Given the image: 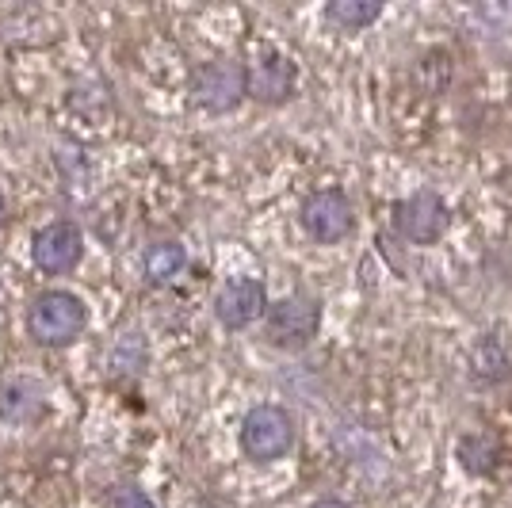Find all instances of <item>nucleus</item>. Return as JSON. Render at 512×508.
I'll return each mask as SVG.
<instances>
[{
	"label": "nucleus",
	"instance_id": "nucleus-14",
	"mask_svg": "<svg viewBox=\"0 0 512 508\" xmlns=\"http://www.w3.org/2000/svg\"><path fill=\"white\" fill-rule=\"evenodd\" d=\"M505 371H509V356L501 352V344L493 337L482 348H474V375L478 379H501Z\"/></svg>",
	"mask_w": 512,
	"mask_h": 508
},
{
	"label": "nucleus",
	"instance_id": "nucleus-11",
	"mask_svg": "<svg viewBox=\"0 0 512 508\" xmlns=\"http://www.w3.org/2000/svg\"><path fill=\"white\" fill-rule=\"evenodd\" d=\"M383 16V4L379 0H333L325 8V20L337 23L341 31H363Z\"/></svg>",
	"mask_w": 512,
	"mask_h": 508
},
{
	"label": "nucleus",
	"instance_id": "nucleus-10",
	"mask_svg": "<svg viewBox=\"0 0 512 508\" xmlns=\"http://www.w3.org/2000/svg\"><path fill=\"white\" fill-rule=\"evenodd\" d=\"M43 409H46L43 390L31 386V382H8V386L0 390V417H4V421L27 424V421H35Z\"/></svg>",
	"mask_w": 512,
	"mask_h": 508
},
{
	"label": "nucleus",
	"instance_id": "nucleus-18",
	"mask_svg": "<svg viewBox=\"0 0 512 508\" xmlns=\"http://www.w3.org/2000/svg\"><path fill=\"white\" fill-rule=\"evenodd\" d=\"M0 226H4V199H0Z\"/></svg>",
	"mask_w": 512,
	"mask_h": 508
},
{
	"label": "nucleus",
	"instance_id": "nucleus-5",
	"mask_svg": "<svg viewBox=\"0 0 512 508\" xmlns=\"http://www.w3.org/2000/svg\"><path fill=\"white\" fill-rule=\"evenodd\" d=\"M448 203L436 191H417L394 207V226L413 245H436L448 233Z\"/></svg>",
	"mask_w": 512,
	"mask_h": 508
},
{
	"label": "nucleus",
	"instance_id": "nucleus-15",
	"mask_svg": "<svg viewBox=\"0 0 512 508\" xmlns=\"http://www.w3.org/2000/svg\"><path fill=\"white\" fill-rule=\"evenodd\" d=\"M142 363H146V340L142 333H123L119 340V348H115V371H142Z\"/></svg>",
	"mask_w": 512,
	"mask_h": 508
},
{
	"label": "nucleus",
	"instance_id": "nucleus-7",
	"mask_svg": "<svg viewBox=\"0 0 512 508\" xmlns=\"http://www.w3.org/2000/svg\"><path fill=\"white\" fill-rule=\"evenodd\" d=\"M214 314L226 329H245L253 325L260 314H268V295H264V283L260 279H230L218 298H214Z\"/></svg>",
	"mask_w": 512,
	"mask_h": 508
},
{
	"label": "nucleus",
	"instance_id": "nucleus-13",
	"mask_svg": "<svg viewBox=\"0 0 512 508\" xmlns=\"http://www.w3.org/2000/svg\"><path fill=\"white\" fill-rule=\"evenodd\" d=\"M184 264H188L184 249L172 245V241H161V245H153L150 253H146V276L153 283H172V279L184 272Z\"/></svg>",
	"mask_w": 512,
	"mask_h": 508
},
{
	"label": "nucleus",
	"instance_id": "nucleus-4",
	"mask_svg": "<svg viewBox=\"0 0 512 508\" xmlns=\"http://www.w3.org/2000/svg\"><path fill=\"white\" fill-rule=\"evenodd\" d=\"M321 325V306L310 295H287L279 298L276 306H268L264 314V329H268V340L276 348H306L310 340L318 337Z\"/></svg>",
	"mask_w": 512,
	"mask_h": 508
},
{
	"label": "nucleus",
	"instance_id": "nucleus-1",
	"mask_svg": "<svg viewBox=\"0 0 512 508\" xmlns=\"http://www.w3.org/2000/svg\"><path fill=\"white\" fill-rule=\"evenodd\" d=\"M88 321L85 302L69 291H46V295L35 298L31 314H27V329L39 344H50V348H62L73 337H81Z\"/></svg>",
	"mask_w": 512,
	"mask_h": 508
},
{
	"label": "nucleus",
	"instance_id": "nucleus-9",
	"mask_svg": "<svg viewBox=\"0 0 512 508\" xmlns=\"http://www.w3.org/2000/svg\"><path fill=\"white\" fill-rule=\"evenodd\" d=\"M295 62L283 54H264L260 62L249 69V96H256L260 104H283L295 92Z\"/></svg>",
	"mask_w": 512,
	"mask_h": 508
},
{
	"label": "nucleus",
	"instance_id": "nucleus-3",
	"mask_svg": "<svg viewBox=\"0 0 512 508\" xmlns=\"http://www.w3.org/2000/svg\"><path fill=\"white\" fill-rule=\"evenodd\" d=\"M192 96L195 104L207 111H234L249 96V69L234 58L199 65L192 77Z\"/></svg>",
	"mask_w": 512,
	"mask_h": 508
},
{
	"label": "nucleus",
	"instance_id": "nucleus-17",
	"mask_svg": "<svg viewBox=\"0 0 512 508\" xmlns=\"http://www.w3.org/2000/svg\"><path fill=\"white\" fill-rule=\"evenodd\" d=\"M310 508H348L344 501H318V505H310Z\"/></svg>",
	"mask_w": 512,
	"mask_h": 508
},
{
	"label": "nucleus",
	"instance_id": "nucleus-8",
	"mask_svg": "<svg viewBox=\"0 0 512 508\" xmlns=\"http://www.w3.org/2000/svg\"><path fill=\"white\" fill-rule=\"evenodd\" d=\"M81 230L73 226V222H50L43 230L35 233V264L43 268V272H69V268H77V260H81Z\"/></svg>",
	"mask_w": 512,
	"mask_h": 508
},
{
	"label": "nucleus",
	"instance_id": "nucleus-16",
	"mask_svg": "<svg viewBox=\"0 0 512 508\" xmlns=\"http://www.w3.org/2000/svg\"><path fill=\"white\" fill-rule=\"evenodd\" d=\"M111 508H153V501L134 486H119L111 493Z\"/></svg>",
	"mask_w": 512,
	"mask_h": 508
},
{
	"label": "nucleus",
	"instance_id": "nucleus-12",
	"mask_svg": "<svg viewBox=\"0 0 512 508\" xmlns=\"http://www.w3.org/2000/svg\"><path fill=\"white\" fill-rule=\"evenodd\" d=\"M459 459H463L470 474H493L501 466V444L493 440L490 432H474V436H463Z\"/></svg>",
	"mask_w": 512,
	"mask_h": 508
},
{
	"label": "nucleus",
	"instance_id": "nucleus-2",
	"mask_svg": "<svg viewBox=\"0 0 512 508\" xmlns=\"http://www.w3.org/2000/svg\"><path fill=\"white\" fill-rule=\"evenodd\" d=\"M241 447L256 463H272L283 459L295 447V421L287 409L279 405H256L241 424Z\"/></svg>",
	"mask_w": 512,
	"mask_h": 508
},
{
	"label": "nucleus",
	"instance_id": "nucleus-6",
	"mask_svg": "<svg viewBox=\"0 0 512 508\" xmlns=\"http://www.w3.org/2000/svg\"><path fill=\"white\" fill-rule=\"evenodd\" d=\"M352 203L348 195L337 188L314 191L306 203H302V230L310 233L321 245H337L352 233Z\"/></svg>",
	"mask_w": 512,
	"mask_h": 508
}]
</instances>
